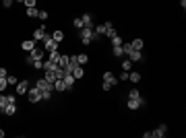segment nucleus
Wrapping results in <instances>:
<instances>
[{"mask_svg":"<svg viewBox=\"0 0 186 138\" xmlns=\"http://www.w3.org/2000/svg\"><path fill=\"white\" fill-rule=\"evenodd\" d=\"M79 31H81V41L85 45H89L93 41V27H83V29H79Z\"/></svg>","mask_w":186,"mask_h":138,"instance_id":"f257e3e1","label":"nucleus"},{"mask_svg":"<svg viewBox=\"0 0 186 138\" xmlns=\"http://www.w3.org/2000/svg\"><path fill=\"white\" fill-rule=\"evenodd\" d=\"M27 97H29L31 103H39V101H41V91L33 84V87H29V91H27Z\"/></svg>","mask_w":186,"mask_h":138,"instance_id":"f03ea898","label":"nucleus"},{"mask_svg":"<svg viewBox=\"0 0 186 138\" xmlns=\"http://www.w3.org/2000/svg\"><path fill=\"white\" fill-rule=\"evenodd\" d=\"M44 49H46V52H56V49H58V41L52 39V33L46 35V39H44Z\"/></svg>","mask_w":186,"mask_h":138,"instance_id":"7ed1b4c3","label":"nucleus"},{"mask_svg":"<svg viewBox=\"0 0 186 138\" xmlns=\"http://www.w3.org/2000/svg\"><path fill=\"white\" fill-rule=\"evenodd\" d=\"M145 103H147V101H145L143 97H139V99H128V101H126V107H128V109H139V107H143Z\"/></svg>","mask_w":186,"mask_h":138,"instance_id":"20e7f679","label":"nucleus"},{"mask_svg":"<svg viewBox=\"0 0 186 138\" xmlns=\"http://www.w3.org/2000/svg\"><path fill=\"white\" fill-rule=\"evenodd\" d=\"M166 134H167V126H166V124H159L155 130H151V136L153 138H163Z\"/></svg>","mask_w":186,"mask_h":138,"instance_id":"39448f33","label":"nucleus"},{"mask_svg":"<svg viewBox=\"0 0 186 138\" xmlns=\"http://www.w3.org/2000/svg\"><path fill=\"white\" fill-rule=\"evenodd\" d=\"M27 91H29V80L17 83V95H27Z\"/></svg>","mask_w":186,"mask_h":138,"instance_id":"423d86ee","label":"nucleus"},{"mask_svg":"<svg viewBox=\"0 0 186 138\" xmlns=\"http://www.w3.org/2000/svg\"><path fill=\"white\" fill-rule=\"evenodd\" d=\"M128 60L130 62H143V52L141 49H132L130 54H128Z\"/></svg>","mask_w":186,"mask_h":138,"instance_id":"0eeeda50","label":"nucleus"},{"mask_svg":"<svg viewBox=\"0 0 186 138\" xmlns=\"http://www.w3.org/2000/svg\"><path fill=\"white\" fill-rule=\"evenodd\" d=\"M44 54H46V49H39L37 45H35V48L29 52V56H31L33 60H44Z\"/></svg>","mask_w":186,"mask_h":138,"instance_id":"6e6552de","label":"nucleus"},{"mask_svg":"<svg viewBox=\"0 0 186 138\" xmlns=\"http://www.w3.org/2000/svg\"><path fill=\"white\" fill-rule=\"evenodd\" d=\"M46 35H48V33H46V29H44V27H39V29L33 31V39H35V41H44Z\"/></svg>","mask_w":186,"mask_h":138,"instance_id":"1a4fd4ad","label":"nucleus"},{"mask_svg":"<svg viewBox=\"0 0 186 138\" xmlns=\"http://www.w3.org/2000/svg\"><path fill=\"white\" fill-rule=\"evenodd\" d=\"M35 87H37V89L39 91H41V89H50V87H54V83H48V80H46V79H39V80H35Z\"/></svg>","mask_w":186,"mask_h":138,"instance_id":"9d476101","label":"nucleus"},{"mask_svg":"<svg viewBox=\"0 0 186 138\" xmlns=\"http://www.w3.org/2000/svg\"><path fill=\"white\" fill-rule=\"evenodd\" d=\"M2 114L4 115H15L17 114V103H6V107L2 109Z\"/></svg>","mask_w":186,"mask_h":138,"instance_id":"9b49d317","label":"nucleus"},{"mask_svg":"<svg viewBox=\"0 0 186 138\" xmlns=\"http://www.w3.org/2000/svg\"><path fill=\"white\" fill-rule=\"evenodd\" d=\"M64 84H66V89H73V87H74V83H77V79H74V76H73V74H64Z\"/></svg>","mask_w":186,"mask_h":138,"instance_id":"f8f14e48","label":"nucleus"},{"mask_svg":"<svg viewBox=\"0 0 186 138\" xmlns=\"http://www.w3.org/2000/svg\"><path fill=\"white\" fill-rule=\"evenodd\" d=\"M70 74H73V76H74V79H83V74H85V70H83V66H81V64H77V66H74V68H73V72H70Z\"/></svg>","mask_w":186,"mask_h":138,"instance_id":"ddd939ff","label":"nucleus"},{"mask_svg":"<svg viewBox=\"0 0 186 138\" xmlns=\"http://www.w3.org/2000/svg\"><path fill=\"white\" fill-rule=\"evenodd\" d=\"M116 76H114V72H110V70H108V72H103V83H110V84H112V87H114V84H116Z\"/></svg>","mask_w":186,"mask_h":138,"instance_id":"4468645a","label":"nucleus"},{"mask_svg":"<svg viewBox=\"0 0 186 138\" xmlns=\"http://www.w3.org/2000/svg\"><path fill=\"white\" fill-rule=\"evenodd\" d=\"M54 91H58V93H64V91H66V84H64L62 79H56L54 80Z\"/></svg>","mask_w":186,"mask_h":138,"instance_id":"2eb2a0df","label":"nucleus"},{"mask_svg":"<svg viewBox=\"0 0 186 138\" xmlns=\"http://www.w3.org/2000/svg\"><path fill=\"white\" fill-rule=\"evenodd\" d=\"M52 93H54V87L41 89V101H50V99H52Z\"/></svg>","mask_w":186,"mask_h":138,"instance_id":"dca6fc26","label":"nucleus"},{"mask_svg":"<svg viewBox=\"0 0 186 138\" xmlns=\"http://www.w3.org/2000/svg\"><path fill=\"white\" fill-rule=\"evenodd\" d=\"M21 48H23L25 52H31V49L35 48V39H25L23 43H21Z\"/></svg>","mask_w":186,"mask_h":138,"instance_id":"f3484780","label":"nucleus"},{"mask_svg":"<svg viewBox=\"0 0 186 138\" xmlns=\"http://www.w3.org/2000/svg\"><path fill=\"white\" fill-rule=\"evenodd\" d=\"M81 21H83V27H93V17L91 15H83Z\"/></svg>","mask_w":186,"mask_h":138,"instance_id":"a211bd4d","label":"nucleus"},{"mask_svg":"<svg viewBox=\"0 0 186 138\" xmlns=\"http://www.w3.org/2000/svg\"><path fill=\"white\" fill-rule=\"evenodd\" d=\"M56 68H58V62H52V60L44 62V70H56Z\"/></svg>","mask_w":186,"mask_h":138,"instance_id":"6ab92c4d","label":"nucleus"},{"mask_svg":"<svg viewBox=\"0 0 186 138\" xmlns=\"http://www.w3.org/2000/svg\"><path fill=\"white\" fill-rule=\"evenodd\" d=\"M52 39H54V41H58V43H60V41H62V39H64V31H60V29H56V31H54V33H52Z\"/></svg>","mask_w":186,"mask_h":138,"instance_id":"aec40b11","label":"nucleus"},{"mask_svg":"<svg viewBox=\"0 0 186 138\" xmlns=\"http://www.w3.org/2000/svg\"><path fill=\"white\" fill-rule=\"evenodd\" d=\"M44 79L48 80V83H54V80H56V74H54V70H46Z\"/></svg>","mask_w":186,"mask_h":138,"instance_id":"412c9836","label":"nucleus"},{"mask_svg":"<svg viewBox=\"0 0 186 138\" xmlns=\"http://www.w3.org/2000/svg\"><path fill=\"white\" fill-rule=\"evenodd\" d=\"M132 49H143V45H145V41H143V39H139V37H137V39H132Z\"/></svg>","mask_w":186,"mask_h":138,"instance_id":"4be33fe9","label":"nucleus"},{"mask_svg":"<svg viewBox=\"0 0 186 138\" xmlns=\"http://www.w3.org/2000/svg\"><path fill=\"white\" fill-rule=\"evenodd\" d=\"M128 80L130 83H139L141 80V72H128Z\"/></svg>","mask_w":186,"mask_h":138,"instance_id":"5701e85b","label":"nucleus"},{"mask_svg":"<svg viewBox=\"0 0 186 138\" xmlns=\"http://www.w3.org/2000/svg\"><path fill=\"white\" fill-rule=\"evenodd\" d=\"M77 62H79L81 66H85V64L89 62V56H87V54H79V56H77Z\"/></svg>","mask_w":186,"mask_h":138,"instance_id":"b1692460","label":"nucleus"},{"mask_svg":"<svg viewBox=\"0 0 186 138\" xmlns=\"http://www.w3.org/2000/svg\"><path fill=\"white\" fill-rule=\"evenodd\" d=\"M37 15H39V10L35 8V6H31V8H27V17H33V19H37Z\"/></svg>","mask_w":186,"mask_h":138,"instance_id":"393cba45","label":"nucleus"},{"mask_svg":"<svg viewBox=\"0 0 186 138\" xmlns=\"http://www.w3.org/2000/svg\"><path fill=\"white\" fill-rule=\"evenodd\" d=\"M139 97H141L139 89H130V91H128V99H139Z\"/></svg>","mask_w":186,"mask_h":138,"instance_id":"a878e982","label":"nucleus"},{"mask_svg":"<svg viewBox=\"0 0 186 138\" xmlns=\"http://www.w3.org/2000/svg\"><path fill=\"white\" fill-rule=\"evenodd\" d=\"M114 56H116V58H122V56H124L122 45H116V48H114Z\"/></svg>","mask_w":186,"mask_h":138,"instance_id":"bb28decb","label":"nucleus"},{"mask_svg":"<svg viewBox=\"0 0 186 138\" xmlns=\"http://www.w3.org/2000/svg\"><path fill=\"white\" fill-rule=\"evenodd\" d=\"M6 83H8L10 87H17V83H19V80H17V76H13V74H8V76H6Z\"/></svg>","mask_w":186,"mask_h":138,"instance_id":"cd10ccee","label":"nucleus"},{"mask_svg":"<svg viewBox=\"0 0 186 138\" xmlns=\"http://www.w3.org/2000/svg\"><path fill=\"white\" fill-rule=\"evenodd\" d=\"M122 43H124V39L120 37V35H116V37H112V45H114V48H116V45H122Z\"/></svg>","mask_w":186,"mask_h":138,"instance_id":"c85d7f7f","label":"nucleus"},{"mask_svg":"<svg viewBox=\"0 0 186 138\" xmlns=\"http://www.w3.org/2000/svg\"><path fill=\"white\" fill-rule=\"evenodd\" d=\"M6 103H8L6 95H2V93H0V109H4V107H6Z\"/></svg>","mask_w":186,"mask_h":138,"instance_id":"c756f323","label":"nucleus"},{"mask_svg":"<svg viewBox=\"0 0 186 138\" xmlns=\"http://www.w3.org/2000/svg\"><path fill=\"white\" fill-rule=\"evenodd\" d=\"M130 68H132V62H130V60H124V62H122V70H128V72H130Z\"/></svg>","mask_w":186,"mask_h":138,"instance_id":"7c9ffc66","label":"nucleus"},{"mask_svg":"<svg viewBox=\"0 0 186 138\" xmlns=\"http://www.w3.org/2000/svg\"><path fill=\"white\" fill-rule=\"evenodd\" d=\"M122 49H124V56L128 58V54L132 52V45H130V43H122Z\"/></svg>","mask_w":186,"mask_h":138,"instance_id":"2f4dec72","label":"nucleus"},{"mask_svg":"<svg viewBox=\"0 0 186 138\" xmlns=\"http://www.w3.org/2000/svg\"><path fill=\"white\" fill-rule=\"evenodd\" d=\"M58 58H60L58 49H56V52H50V60H52V62H58Z\"/></svg>","mask_w":186,"mask_h":138,"instance_id":"473e14b6","label":"nucleus"},{"mask_svg":"<svg viewBox=\"0 0 186 138\" xmlns=\"http://www.w3.org/2000/svg\"><path fill=\"white\" fill-rule=\"evenodd\" d=\"M37 19H39V21H48V19H50V15H48V13H46V10H39Z\"/></svg>","mask_w":186,"mask_h":138,"instance_id":"72a5a7b5","label":"nucleus"},{"mask_svg":"<svg viewBox=\"0 0 186 138\" xmlns=\"http://www.w3.org/2000/svg\"><path fill=\"white\" fill-rule=\"evenodd\" d=\"M6 87H8V83H6V79H4V76H0V93H2V91H4Z\"/></svg>","mask_w":186,"mask_h":138,"instance_id":"f704fd0d","label":"nucleus"},{"mask_svg":"<svg viewBox=\"0 0 186 138\" xmlns=\"http://www.w3.org/2000/svg\"><path fill=\"white\" fill-rule=\"evenodd\" d=\"M73 25L77 27V29H83V21H81V17H77V19L73 21Z\"/></svg>","mask_w":186,"mask_h":138,"instance_id":"c9c22d12","label":"nucleus"},{"mask_svg":"<svg viewBox=\"0 0 186 138\" xmlns=\"http://www.w3.org/2000/svg\"><path fill=\"white\" fill-rule=\"evenodd\" d=\"M33 68L41 70V68H44V60H33Z\"/></svg>","mask_w":186,"mask_h":138,"instance_id":"e433bc0d","label":"nucleus"},{"mask_svg":"<svg viewBox=\"0 0 186 138\" xmlns=\"http://www.w3.org/2000/svg\"><path fill=\"white\" fill-rule=\"evenodd\" d=\"M118 80H128V70H122L120 76H118Z\"/></svg>","mask_w":186,"mask_h":138,"instance_id":"4c0bfd02","label":"nucleus"},{"mask_svg":"<svg viewBox=\"0 0 186 138\" xmlns=\"http://www.w3.org/2000/svg\"><path fill=\"white\" fill-rule=\"evenodd\" d=\"M13 2H15V0H2V6H4V8H10Z\"/></svg>","mask_w":186,"mask_h":138,"instance_id":"58836bf2","label":"nucleus"},{"mask_svg":"<svg viewBox=\"0 0 186 138\" xmlns=\"http://www.w3.org/2000/svg\"><path fill=\"white\" fill-rule=\"evenodd\" d=\"M35 2H37V0H25V6L31 8V6H35Z\"/></svg>","mask_w":186,"mask_h":138,"instance_id":"ea45409f","label":"nucleus"},{"mask_svg":"<svg viewBox=\"0 0 186 138\" xmlns=\"http://www.w3.org/2000/svg\"><path fill=\"white\" fill-rule=\"evenodd\" d=\"M6 99H8V103H17V95H6Z\"/></svg>","mask_w":186,"mask_h":138,"instance_id":"a19ab883","label":"nucleus"},{"mask_svg":"<svg viewBox=\"0 0 186 138\" xmlns=\"http://www.w3.org/2000/svg\"><path fill=\"white\" fill-rule=\"evenodd\" d=\"M0 76H4V79L8 76V72H6V68H4V66H0Z\"/></svg>","mask_w":186,"mask_h":138,"instance_id":"79ce46f5","label":"nucleus"},{"mask_svg":"<svg viewBox=\"0 0 186 138\" xmlns=\"http://www.w3.org/2000/svg\"><path fill=\"white\" fill-rule=\"evenodd\" d=\"M101 89H103V91H110V89H112V84H110V83H103Z\"/></svg>","mask_w":186,"mask_h":138,"instance_id":"37998d69","label":"nucleus"},{"mask_svg":"<svg viewBox=\"0 0 186 138\" xmlns=\"http://www.w3.org/2000/svg\"><path fill=\"white\" fill-rule=\"evenodd\" d=\"M2 136H4V130H2V128H0V138H2Z\"/></svg>","mask_w":186,"mask_h":138,"instance_id":"c03bdc74","label":"nucleus"},{"mask_svg":"<svg viewBox=\"0 0 186 138\" xmlns=\"http://www.w3.org/2000/svg\"><path fill=\"white\" fill-rule=\"evenodd\" d=\"M17 2H25V0H17Z\"/></svg>","mask_w":186,"mask_h":138,"instance_id":"a18cd8bd","label":"nucleus"}]
</instances>
